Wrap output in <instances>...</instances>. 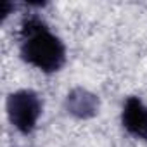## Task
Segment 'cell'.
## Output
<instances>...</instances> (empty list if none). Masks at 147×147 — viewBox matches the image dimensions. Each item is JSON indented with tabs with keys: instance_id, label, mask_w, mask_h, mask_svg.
<instances>
[{
	"instance_id": "1",
	"label": "cell",
	"mask_w": 147,
	"mask_h": 147,
	"mask_svg": "<svg viewBox=\"0 0 147 147\" xmlns=\"http://www.w3.org/2000/svg\"><path fill=\"white\" fill-rule=\"evenodd\" d=\"M21 57L43 73H54L64 66L66 49L40 18H28L21 28Z\"/></svg>"
},
{
	"instance_id": "2",
	"label": "cell",
	"mask_w": 147,
	"mask_h": 147,
	"mask_svg": "<svg viewBox=\"0 0 147 147\" xmlns=\"http://www.w3.org/2000/svg\"><path fill=\"white\" fill-rule=\"evenodd\" d=\"M7 114L16 130L24 135L31 133L42 114L40 97L33 90H19L11 94L7 99Z\"/></svg>"
},
{
	"instance_id": "3",
	"label": "cell",
	"mask_w": 147,
	"mask_h": 147,
	"mask_svg": "<svg viewBox=\"0 0 147 147\" xmlns=\"http://www.w3.org/2000/svg\"><path fill=\"white\" fill-rule=\"evenodd\" d=\"M121 123L128 133L137 138L147 140V107L138 97H128L123 107Z\"/></svg>"
},
{
	"instance_id": "4",
	"label": "cell",
	"mask_w": 147,
	"mask_h": 147,
	"mask_svg": "<svg viewBox=\"0 0 147 147\" xmlns=\"http://www.w3.org/2000/svg\"><path fill=\"white\" fill-rule=\"evenodd\" d=\"M66 107H67V113H71L73 116H76L80 119H87L97 114L99 99L85 88H75L73 92L67 94Z\"/></svg>"
},
{
	"instance_id": "5",
	"label": "cell",
	"mask_w": 147,
	"mask_h": 147,
	"mask_svg": "<svg viewBox=\"0 0 147 147\" xmlns=\"http://www.w3.org/2000/svg\"><path fill=\"white\" fill-rule=\"evenodd\" d=\"M11 9H14V5H12L11 2H4V4H2V12H0V14H2V19H5V18L9 16Z\"/></svg>"
}]
</instances>
